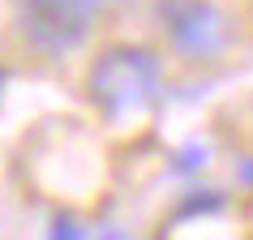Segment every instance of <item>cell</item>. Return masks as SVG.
Here are the masks:
<instances>
[{"mask_svg":"<svg viewBox=\"0 0 253 240\" xmlns=\"http://www.w3.org/2000/svg\"><path fill=\"white\" fill-rule=\"evenodd\" d=\"M90 99L103 107L107 116H129L137 107H146L159 90V60L146 47H103L99 60L90 65Z\"/></svg>","mask_w":253,"mask_h":240,"instance_id":"obj_1","label":"cell"},{"mask_svg":"<svg viewBox=\"0 0 253 240\" xmlns=\"http://www.w3.org/2000/svg\"><path fill=\"white\" fill-rule=\"evenodd\" d=\"M120 0H22L17 9V26L26 35L35 52L60 56L86 39L94 17H103Z\"/></svg>","mask_w":253,"mask_h":240,"instance_id":"obj_2","label":"cell"},{"mask_svg":"<svg viewBox=\"0 0 253 240\" xmlns=\"http://www.w3.org/2000/svg\"><path fill=\"white\" fill-rule=\"evenodd\" d=\"M163 26L172 35L176 52L193 56V60L223 52V43L232 39V22L206 0H172L163 9Z\"/></svg>","mask_w":253,"mask_h":240,"instance_id":"obj_3","label":"cell"},{"mask_svg":"<svg viewBox=\"0 0 253 240\" xmlns=\"http://www.w3.org/2000/svg\"><path fill=\"white\" fill-rule=\"evenodd\" d=\"M47 240H86V232H82V223L73 219V214H52Z\"/></svg>","mask_w":253,"mask_h":240,"instance_id":"obj_4","label":"cell"},{"mask_svg":"<svg viewBox=\"0 0 253 240\" xmlns=\"http://www.w3.org/2000/svg\"><path fill=\"white\" fill-rule=\"evenodd\" d=\"M219 206H223L219 193H189V201H180L176 219H185V214H202V210H219Z\"/></svg>","mask_w":253,"mask_h":240,"instance_id":"obj_5","label":"cell"},{"mask_svg":"<svg viewBox=\"0 0 253 240\" xmlns=\"http://www.w3.org/2000/svg\"><path fill=\"white\" fill-rule=\"evenodd\" d=\"M202 163H206V146L198 142V146H185V150L172 159V172H198Z\"/></svg>","mask_w":253,"mask_h":240,"instance_id":"obj_6","label":"cell"},{"mask_svg":"<svg viewBox=\"0 0 253 240\" xmlns=\"http://www.w3.org/2000/svg\"><path fill=\"white\" fill-rule=\"evenodd\" d=\"M240 176H245V180L253 185V159H245V163H240Z\"/></svg>","mask_w":253,"mask_h":240,"instance_id":"obj_7","label":"cell"},{"mask_svg":"<svg viewBox=\"0 0 253 240\" xmlns=\"http://www.w3.org/2000/svg\"><path fill=\"white\" fill-rule=\"evenodd\" d=\"M103 240H125V236H116V232H112V236H103Z\"/></svg>","mask_w":253,"mask_h":240,"instance_id":"obj_8","label":"cell"}]
</instances>
